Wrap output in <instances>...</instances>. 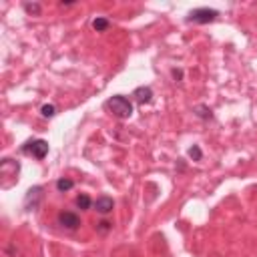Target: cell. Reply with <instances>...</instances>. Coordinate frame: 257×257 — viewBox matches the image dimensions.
<instances>
[{
    "mask_svg": "<svg viewBox=\"0 0 257 257\" xmlns=\"http://www.w3.org/2000/svg\"><path fill=\"white\" fill-rule=\"evenodd\" d=\"M109 26H110V22H109L107 18H103V16H96V18L92 20V28H94L96 32H105Z\"/></svg>",
    "mask_w": 257,
    "mask_h": 257,
    "instance_id": "cell-8",
    "label": "cell"
},
{
    "mask_svg": "<svg viewBox=\"0 0 257 257\" xmlns=\"http://www.w3.org/2000/svg\"><path fill=\"white\" fill-rule=\"evenodd\" d=\"M24 10H26L28 14L38 16V14H40V4H37V2H32V4H30V2H26V4H24Z\"/></svg>",
    "mask_w": 257,
    "mask_h": 257,
    "instance_id": "cell-11",
    "label": "cell"
},
{
    "mask_svg": "<svg viewBox=\"0 0 257 257\" xmlns=\"http://www.w3.org/2000/svg\"><path fill=\"white\" fill-rule=\"evenodd\" d=\"M26 153H30L32 157H37V159H44L46 153H48V143L42 141V139H37V141H30L26 143V147L22 149Z\"/></svg>",
    "mask_w": 257,
    "mask_h": 257,
    "instance_id": "cell-4",
    "label": "cell"
},
{
    "mask_svg": "<svg viewBox=\"0 0 257 257\" xmlns=\"http://www.w3.org/2000/svg\"><path fill=\"white\" fill-rule=\"evenodd\" d=\"M42 195H44V189H42L40 185L28 189L26 197H24V207L28 209V211H32V209H37V207L40 205V201H42Z\"/></svg>",
    "mask_w": 257,
    "mask_h": 257,
    "instance_id": "cell-3",
    "label": "cell"
},
{
    "mask_svg": "<svg viewBox=\"0 0 257 257\" xmlns=\"http://www.w3.org/2000/svg\"><path fill=\"white\" fill-rule=\"evenodd\" d=\"M133 96H135V99H137L139 103H151V99H153V91H151L149 87H139V89H135Z\"/></svg>",
    "mask_w": 257,
    "mask_h": 257,
    "instance_id": "cell-7",
    "label": "cell"
},
{
    "mask_svg": "<svg viewBox=\"0 0 257 257\" xmlns=\"http://www.w3.org/2000/svg\"><path fill=\"white\" fill-rule=\"evenodd\" d=\"M217 16H219V12L213 10V8H195V10L189 12L187 20L189 22H197V24H207V22H213Z\"/></svg>",
    "mask_w": 257,
    "mask_h": 257,
    "instance_id": "cell-2",
    "label": "cell"
},
{
    "mask_svg": "<svg viewBox=\"0 0 257 257\" xmlns=\"http://www.w3.org/2000/svg\"><path fill=\"white\" fill-rule=\"evenodd\" d=\"M109 229H110V223H109V221H101V223H99V231L105 233V231H109Z\"/></svg>",
    "mask_w": 257,
    "mask_h": 257,
    "instance_id": "cell-15",
    "label": "cell"
},
{
    "mask_svg": "<svg viewBox=\"0 0 257 257\" xmlns=\"http://www.w3.org/2000/svg\"><path fill=\"white\" fill-rule=\"evenodd\" d=\"M58 223L62 225V227H67V229H76L78 225H80V219L76 213H71V211H64L58 215Z\"/></svg>",
    "mask_w": 257,
    "mask_h": 257,
    "instance_id": "cell-5",
    "label": "cell"
},
{
    "mask_svg": "<svg viewBox=\"0 0 257 257\" xmlns=\"http://www.w3.org/2000/svg\"><path fill=\"white\" fill-rule=\"evenodd\" d=\"M55 112H56L55 105H44V107H42V115H44V117H55Z\"/></svg>",
    "mask_w": 257,
    "mask_h": 257,
    "instance_id": "cell-14",
    "label": "cell"
},
{
    "mask_svg": "<svg viewBox=\"0 0 257 257\" xmlns=\"http://www.w3.org/2000/svg\"><path fill=\"white\" fill-rule=\"evenodd\" d=\"M76 207L78 209H89L91 207V197L89 195H78L76 197Z\"/></svg>",
    "mask_w": 257,
    "mask_h": 257,
    "instance_id": "cell-10",
    "label": "cell"
},
{
    "mask_svg": "<svg viewBox=\"0 0 257 257\" xmlns=\"http://www.w3.org/2000/svg\"><path fill=\"white\" fill-rule=\"evenodd\" d=\"M107 107H109V110L112 112V115L119 117V119H128V117L133 115V105H131V101L125 99V96H121V94H115L112 99H109Z\"/></svg>",
    "mask_w": 257,
    "mask_h": 257,
    "instance_id": "cell-1",
    "label": "cell"
},
{
    "mask_svg": "<svg viewBox=\"0 0 257 257\" xmlns=\"http://www.w3.org/2000/svg\"><path fill=\"white\" fill-rule=\"evenodd\" d=\"M74 187V183L71 181V179H64V177H62V179H58L56 181V189L60 191V193H64V191H71Z\"/></svg>",
    "mask_w": 257,
    "mask_h": 257,
    "instance_id": "cell-9",
    "label": "cell"
},
{
    "mask_svg": "<svg viewBox=\"0 0 257 257\" xmlns=\"http://www.w3.org/2000/svg\"><path fill=\"white\" fill-rule=\"evenodd\" d=\"M112 207H115V201H112L110 197H99L94 201V209L99 211L101 215H107L112 211Z\"/></svg>",
    "mask_w": 257,
    "mask_h": 257,
    "instance_id": "cell-6",
    "label": "cell"
},
{
    "mask_svg": "<svg viewBox=\"0 0 257 257\" xmlns=\"http://www.w3.org/2000/svg\"><path fill=\"white\" fill-rule=\"evenodd\" d=\"M197 115H199L201 119H211V117H213L211 110H209L207 107H197Z\"/></svg>",
    "mask_w": 257,
    "mask_h": 257,
    "instance_id": "cell-13",
    "label": "cell"
},
{
    "mask_svg": "<svg viewBox=\"0 0 257 257\" xmlns=\"http://www.w3.org/2000/svg\"><path fill=\"white\" fill-rule=\"evenodd\" d=\"M189 157H191L193 161H201V157H203V153H201V149L197 147V145H193V147L189 149Z\"/></svg>",
    "mask_w": 257,
    "mask_h": 257,
    "instance_id": "cell-12",
    "label": "cell"
},
{
    "mask_svg": "<svg viewBox=\"0 0 257 257\" xmlns=\"http://www.w3.org/2000/svg\"><path fill=\"white\" fill-rule=\"evenodd\" d=\"M173 76H175V78H181L183 73H181V71H173Z\"/></svg>",
    "mask_w": 257,
    "mask_h": 257,
    "instance_id": "cell-16",
    "label": "cell"
}]
</instances>
